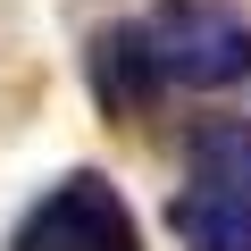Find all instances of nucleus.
I'll use <instances>...</instances> for the list:
<instances>
[{"instance_id": "4", "label": "nucleus", "mask_w": 251, "mask_h": 251, "mask_svg": "<svg viewBox=\"0 0 251 251\" xmlns=\"http://www.w3.org/2000/svg\"><path fill=\"white\" fill-rule=\"evenodd\" d=\"M184 168H193L201 193H234V201H251V117H209V126H193Z\"/></svg>"}, {"instance_id": "2", "label": "nucleus", "mask_w": 251, "mask_h": 251, "mask_svg": "<svg viewBox=\"0 0 251 251\" xmlns=\"http://www.w3.org/2000/svg\"><path fill=\"white\" fill-rule=\"evenodd\" d=\"M9 251H143V234H134L126 193L84 168V176L50 184V193L25 209V226L9 234Z\"/></svg>"}, {"instance_id": "1", "label": "nucleus", "mask_w": 251, "mask_h": 251, "mask_svg": "<svg viewBox=\"0 0 251 251\" xmlns=\"http://www.w3.org/2000/svg\"><path fill=\"white\" fill-rule=\"evenodd\" d=\"M143 42H151L159 84H184V92L251 84V17L226 9V0H168V9L143 17Z\"/></svg>"}, {"instance_id": "3", "label": "nucleus", "mask_w": 251, "mask_h": 251, "mask_svg": "<svg viewBox=\"0 0 251 251\" xmlns=\"http://www.w3.org/2000/svg\"><path fill=\"white\" fill-rule=\"evenodd\" d=\"M92 92H100L109 117H143V109L159 100V67H151L143 25H109V34L92 42Z\"/></svg>"}, {"instance_id": "5", "label": "nucleus", "mask_w": 251, "mask_h": 251, "mask_svg": "<svg viewBox=\"0 0 251 251\" xmlns=\"http://www.w3.org/2000/svg\"><path fill=\"white\" fill-rule=\"evenodd\" d=\"M168 226H176V243L184 251H251V201H234V193H176L168 201Z\"/></svg>"}]
</instances>
